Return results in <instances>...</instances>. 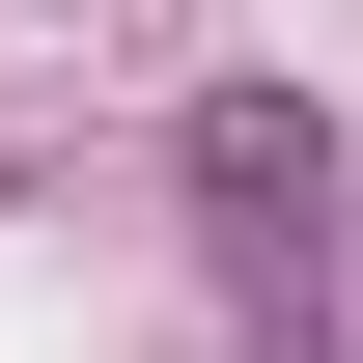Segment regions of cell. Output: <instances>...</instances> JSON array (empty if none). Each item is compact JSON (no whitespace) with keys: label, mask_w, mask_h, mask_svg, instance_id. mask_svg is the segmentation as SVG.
<instances>
[{"label":"cell","mask_w":363,"mask_h":363,"mask_svg":"<svg viewBox=\"0 0 363 363\" xmlns=\"http://www.w3.org/2000/svg\"><path fill=\"white\" fill-rule=\"evenodd\" d=\"M196 196H224L252 252H308V224H335V112H308V84H196Z\"/></svg>","instance_id":"cell-1"}]
</instances>
